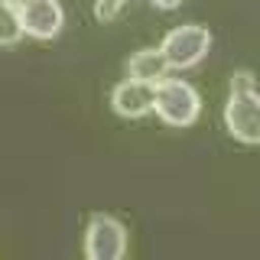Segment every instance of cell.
<instances>
[{"label": "cell", "mask_w": 260, "mask_h": 260, "mask_svg": "<svg viewBox=\"0 0 260 260\" xmlns=\"http://www.w3.org/2000/svg\"><path fill=\"white\" fill-rule=\"evenodd\" d=\"M153 111L162 124L169 127H192L202 114V98L199 91L182 78H162L156 85V101Z\"/></svg>", "instance_id": "6da1fadb"}, {"label": "cell", "mask_w": 260, "mask_h": 260, "mask_svg": "<svg viewBox=\"0 0 260 260\" xmlns=\"http://www.w3.org/2000/svg\"><path fill=\"white\" fill-rule=\"evenodd\" d=\"M159 49L166 52V59H169L173 69H192V65H199L208 55L211 32L205 26H199V23H185V26L169 29Z\"/></svg>", "instance_id": "7a4b0ae2"}, {"label": "cell", "mask_w": 260, "mask_h": 260, "mask_svg": "<svg viewBox=\"0 0 260 260\" xmlns=\"http://www.w3.org/2000/svg\"><path fill=\"white\" fill-rule=\"evenodd\" d=\"M224 127L234 140L257 146L260 143V94L254 91H231L224 104Z\"/></svg>", "instance_id": "3957f363"}, {"label": "cell", "mask_w": 260, "mask_h": 260, "mask_svg": "<svg viewBox=\"0 0 260 260\" xmlns=\"http://www.w3.org/2000/svg\"><path fill=\"white\" fill-rule=\"evenodd\" d=\"M127 254V228L111 215H94L85 231L88 260H120Z\"/></svg>", "instance_id": "277c9868"}, {"label": "cell", "mask_w": 260, "mask_h": 260, "mask_svg": "<svg viewBox=\"0 0 260 260\" xmlns=\"http://www.w3.org/2000/svg\"><path fill=\"white\" fill-rule=\"evenodd\" d=\"M20 10V20H23V32L32 39H55L65 26V13L59 7V0H26Z\"/></svg>", "instance_id": "5b68a950"}, {"label": "cell", "mask_w": 260, "mask_h": 260, "mask_svg": "<svg viewBox=\"0 0 260 260\" xmlns=\"http://www.w3.org/2000/svg\"><path fill=\"white\" fill-rule=\"evenodd\" d=\"M153 101H156V85H150V81H137V78L120 81V85L111 91V108H114V114L130 117V120L150 114L153 111Z\"/></svg>", "instance_id": "8992f818"}, {"label": "cell", "mask_w": 260, "mask_h": 260, "mask_svg": "<svg viewBox=\"0 0 260 260\" xmlns=\"http://www.w3.org/2000/svg\"><path fill=\"white\" fill-rule=\"evenodd\" d=\"M169 59L162 49H140L127 59V75L137 81H150V85H159L162 78H169Z\"/></svg>", "instance_id": "52a82bcc"}, {"label": "cell", "mask_w": 260, "mask_h": 260, "mask_svg": "<svg viewBox=\"0 0 260 260\" xmlns=\"http://www.w3.org/2000/svg\"><path fill=\"white\" fill-rule=\"evenodd\" d=\"M23 36H26V32H23L20 10L10 7V4H4L0 7V46H16Z\"/></svg>", "instance_id": "ba28073f"}, {"label": "cell", "mask_w": 260, "mask_h": 260, "mask_svg": "<svg viewBox=\"0 0 260 260\" xmlns=\"http://www.w3.org/2000/svg\"><path fill=\"white\" fill-rule=\"evenodd\" d=\"M124 4H127V0H94V16H98V20H114Z\"/></svg>", "instance_id": "9c48e42d"}, {"label": "cell", "mask_w": 260, "mask_h": 260, "mask_svg": "<svg viewBox=\"0 0 260 260\" xmlns=\"http://www.w3.org/2000/svg\"><path fill=\"white\" fill-rule=\"evenodd\" d=\"M231 91H254V75L250 72H234L231 75Z\"/></svg>", "instance_id": "30bf717a"}, {"label": "cell", "mask_w": 260, "mask_h": 260, "mask_svg": "<svg viewBox=\"0 0 260 260\" xmlns=\"http://www.w3.org/2000/svg\"><path fill=\"white\" fill-rule=\"evenodd\" d=\"M150 4H153V7H159V10H176L182 0H150Z\"/></svg>", "instance_id": "8fae6325"}, {"label": "cell", "mask_w": 260, "mask_h": 260, "mask_svg": "<svg viewBox=\"0 0 260 260\" xmlns=\"http://www.w3.org/2000/svg\"><path fill=\"white\" fill-rule=\"evenodd\" d=\"M7 4H10V7H23V4H26V0H7Z\"/></svg>", "instance_id": "7c38bea8"}, {"label": "cell", "mask_w": 260, "mask_h": 260, "mask_svg": "<svg viewBox=\"0 0 260 260\" xmlns=\"http://www.w3.org/2000/svg\"><path fill=\"white\" fill-rule=\"evenodd\" d=\"M4 4H7V0H0V7H4Z\"/></svg>", "instance_id": "4fadbf2b"}]
</instances>
